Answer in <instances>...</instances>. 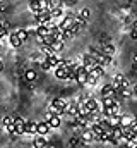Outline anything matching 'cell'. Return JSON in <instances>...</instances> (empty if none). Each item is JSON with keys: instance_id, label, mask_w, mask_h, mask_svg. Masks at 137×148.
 <instances>
[{"instance_id": "4dcf8cb0", "label": "cell", "mask_w": 137, "mask_h": 148, "mask_svg": "<svg viewBox=\"0 0 137 148\" xmlns=\"http://www.w3.org/2000/svg\"><path fill=\"white\" fill-rule=\"evenodd\" d=\"M41 69H45V71L52 69V67H50V64H48V60H46V57H45V59H41Z\"/></svg>"}, {"instance_id": "8992f818", "label": "cell", "mask_w": 137, "mask_h": 148, "mask_svg": "<svg viewBox=\"0 0 137 148\" xmlns=\"http://www.w3.org/2000/svg\"><path fill=\"white\" fill-rule=\"evenodd\" d=\"M94 64H96V59H94L93 53H86V55L82 57V66H86L87 71H91V67H93Z\"/></svg>"}, {"instance_id": "d6986e66", "label": "cell", "mask_w": 137, "mask_h": 148, "mask_svg": "<svg viewBox=\"0 0 137 148\" xmlns=\"http://www.w3.org/2000/svg\"><path fill=\"white\" fill-rule=\"evenodd\" d=\"M50 16H52V19H55V17H64V9H62V7L52 9V10H50Z\"/></svg>"}, {"instance_id": "5bb4252c", "label": "cell", "mask_w": 137, "mask_h": 148, "mask_svg": "<svg viewBox=\"0 0 137 148\" xmlns=\"http://www.w3.org/2000/svg\"><path fill=\"white\" fill-rule=\"evenodd\" d=\"M36 35H38V38L50 35V29H48V26H46V24H38V28H36Z\"/></svg>"}, {"instance_id": "e575fe53", "label": "cell", "mask_w": 137, "mask_h": 148, "mask_svg": "<svg viewBox=\"0 0 137 148\" xmlns=\"http://www.w3.org/2000/svg\"><path fill=\"white\" fill-rule=\"evenodd\" d=\"M7 36V28H0V38Z\"/></svg>"}, {"instance_id": "6da1fadb", "label": "cell", "mask_w": 137, "mask_h": 148, "mask_svg": "<svg viewBox=\"0 0 137 148\" xmlns=\"http://www.w3.org/2000/svg\"><path fill=\"white\" fill-rule=\"evenodd\" d=\"M65 109H67V102L62 100V98H55V100L50 103V107H48V110L53 112V114H57V115L65 114Z\"/></svg>"}, {"instance_id": "74e56055", "label": "cell", "mask_w": 137, "mask_h": 148, "mask_svg": "<svg viewBox=\"0 0 137 148\" xmlns=\"http://www.w3.org/2000/svg\"><path fill=\"white\" fill-rule=\"evenodd\" d=\"M2 69H3V64H2V60H0V71H2Z\"/></svg>"}, {"instance_id": "8fae6325", "label": "cell", "mask_w": 137, "mask_h": 148, "mask_svg": "<svg viewBox=\"0 0 137 148\" xmlns=\"http://www.w3.org/2000/svg\"><path fill=\"white\" fill-rule=\"evenodd\" d=\"M46 60H48V64H50V67H57L58 64H60V60L62 59H58V55L57 53H52V55H46Z\"/></svg>"}, {"instance_id": "5b68a950", "label": "cell", "mask_w": 137, "mask_h": 148, "mask_svg": "<svg viewBox=\"0 0 137 148\" xmlns=\"http://www.w3.org/2000/svg\"><path fill=\"white\" fill-rule=\"evenodd\" d=\"M50 129H52L50 122H48V121H41V122H38V133H36V134H43V136H46V134L50 133Z\"/></svg>"}, {"instance_id": "f546056e", "label": "cell", "mask_w": 137, "mask_h": 148, "mask_svg": "<svg viewBox=\"0 0 137 148\" xmlns=\"http://www.w3.org/2000/svg\"><path fill=\"white\" fill-rule=\"evenodd\" d=\"M2 122H3V127H5V126H9V124H12V122H14V117H10V115H5Z\"/></svg>"}, {"instance_id": "44dd1931", "label": "cell", "mask_w": 137, "mask_h": 148, "mask_svg": "<svg viewBox=\"0 0 137 148\" xmlns=\"http://www.w3.org/2000/svg\"><path fill=\"white\" fill-rule=\"evenodd\" d=\"M52 48H53V50H55V52L58 53V52H60V50L64 48V41H60V40H55V41L52 43Z\"/></svg>"}, {"instance_id": "7402d4cb", "label": "cell", "mask_w": 137, "mask_h": 148, "mask_svg": "<svg viewBox=\"0 0 137 148\" xmlns=\"http://www.w3.org/2000/svg\"><path fill=\"white\" fill-rule=\"evenodd\" d=\"M48 5H50V10H52V9L62 7L64 5V0H48Z\"/></svg>"}, {"instance_id": "9c48e42d", "label": "cell", "mask_w": 137, "mask_h": 148, "mask_svg": "<svg viewBox=\"0 0 137 148\" xmlns=\"http://www.w3.org/2000/svg\"><path fill=\"white\" fill-rule=\"evenodd\" d=\"M24 133L26 134H36L38 133V122H28L24 124Z\"/></svg>"}, {"instance_id": "484cf974", "label": "cell", "mask_w": 137, "mask_h": 148, "mask_svg": "<svg viewBox=\"0 0 137 148\" xmlns=\"http://www.w3.org/2000/svg\"><path fill=\"white\" fill-rule=\"evenodd\" d=\"M43 53L45 55H52V53H57V52L52 48V45H43Z\"/></svg>"}, {"instance_id": "9a60e30c", "label": "cell", "mask_w": 137, "mask_h": 148, "mask_svg": "<svg viewBox=\"0 0 137 148\" xmlns=\"http://www.w3.org/2000/svg\"><path fill=\"white\" fill-rule=\"evenodd\" d=\"M113 95H115L113 84H104L101 88V97H113Z\"/></svg>"}, {"instance_id": "f35d334b", "label": "cell", "mask_w": 137, "mask_h": 148, "mask_svg": "<svg viewBox=\"0 0 137 148\" xmlns=\"http://www.w3.org/2000/svg\"><path fill=\"white\" fill-rule=\"evenodd\" d=\"M136 122H137V121H136Z\"/></svg>"}, {"instance_id": "7a4b0ae2", "label": "cell", "mask_w": 137, "mask_h": 148, "mask_svg": "<svg viewBox=\"0 0 137 148\" xmlns=\"http://www.w3.org/2000/svg\"><path fill=\"white\" fill-rule=\"evenodd\" d=\"M68 66H67V60H60V64L55 67V77L57 79H64L67 81V76H68Z\"/></svg>"}, {"instance_id": "8d00e7d4", "label": "cell", "mask_w": 137, "mask_h": 148, "mask_svg": "<svg viewBox=\"0 0 137 148\" xmlns=\"http://www.w3.org/2000/svg\"><path fill=\"white\" fill-rule=\"evenodd\" d=\"M132 91H134V95H136V97H137V84H136V86H134V90H132Z\"/></svg>"}, {"instance_id": "4316f807", "label": "cell", "mask_w": 137, "mask_h": 148, "mask_svg": "<svg viewBox=\"0 0 137 148\" xmlns=\"http://www.w3.org/2000/svg\"><path fill=\"white\" fill-rule=\"evenodd\" d=\"M81 17L86 19V21H89V17H91V10H89V9H82V10H81Z\"/></svg>"}, {"instance_id": "cb8c5ba5", "label": "cell", "mask_w": 137, "mask_h": 148, "mask_svg": "<svg viewBox=\"0 0 137 148\" xmlns=\"http://www.w3.org/2000/svg\"><path fill=\"white\" fill-rule=\"evenodd\" d=\"M16 33H17V36L21 38V40H22V41H26V40H28V36H29V33H28V31H26V29H17V31H16Z\"/></svg>"}, {"instance_id": "4fadbf2b", "label": "cell", "mask_w": 137, "mask_h": 148, "mask_svg": "<svg viewBox=\"0 0 137 148\" xmlns=\"http://www.w3.org/2000/svg\"><path fill=\"white\" fill-rule=\"evenodd\" d=\"M33 147H36V148L48 147V143H46V140H45V136H43V134H38V138H34V141H33Z\"/></svg>"}, {"instance_id": "836d02e7", "label": "cell", "mask_w": 137, "mask_h": 148, "mask_svg": "<svg viewBox=\"0 0 137 148\" xmlns=\"http://www.w3.org/2000/svg\"><path fill=\"white\" fill-rule=\"evenodd\" d=\"M75 145L79 147L81 143H79V140H75V138H72V140H70V143H68V147H75Z\"/></svg>"}, {"instance_id": "52a82bcc", "label": "cell", "mask_w": 137, "mask_h": 148, "mask_svg": "<svg viewBox=\"0 0 137 148\" xmlns=\"http://www.w3.org/2000/svg\"><path fill=\"white\" fill-rule=\"evenodd\" d=\"M65 114H67L68 117H77V115L81 114V112H79V103H70V105H67Z\"/></svg>"}, {"instance_id": "ba28073f", "label": "cell", "mask_w": 137, "mask_h": 148, "mask_svg": "<svg viewBox=\"0 0 137 148\" xmlns=\"http://www.w3.org/2000/svg\"><path fill=\"white\" fill-rule=\"evenodd\" d=\"M9 41H10V47H14V48H19V47L22 45V40L17 36V33H16V31L9 35Z\"/></svg>"}, {"instance_id": "f1b7e54d", "label": "cell", "mask_w": 137, "mask_h": 148, "mask_svg": "<svg viewBox=\"0 0 137 148\" xmlns=\"http://www.w3.org/2000/svg\"><path fill=\"white\" fill-rule=\"evenodd\" d=\"M14 134H24V124H16V131H14Z\"/></svg>"}, {"instance_id": "30bf717a", "label": "cell", "mask_w": 137, "mask_h": 148, "mask_svg": "<svg viewBox=\"0 0 137 148\" xmlns=\"http://www.w3.org/2000/svg\"><path fill=\"white\" fill-rule=\"evenodd\" d=\"M89 74H93V76H96V77L100 79V77H101L103 74H104V67H103V66H100V64H94V66L91 67Z\"/></svg>"}, {"instance_id": "d590c367", "label": "cell", "mask_w": 137, "mask_h": 148, "mask_svg": "<svg viewBox=\"0 0 137 148\" xmlns=\"http://www.w3.org/2000/svg\"><path fill=\"white\" fill-rule=\"evenodd\" d=\"M74 2H75V0H64V3L68 5V7H72V5H74Z\"/></svg>"}, {"instance_id": "ffe728a7", "label": "cell", "mask_w": 137, "mask_h": 148, "mask_svg": "<svg viewBox=\"0 0 137 148\" xmlns=\"http://www.w3.org/2000/svg\"><path fill=\"white\" fill-rule=\"evenodd\" d=\"M24 77H26V81H34L36 79V71L34 69H28L24 73Z\"/></svg>"}, {"instance_id": "83f0119b", "label": "cell", "mask_w": 137, "mask_h": 148, "mask_svg": "<svg viewBox=\"0 0 137 148\" xmlns=\"http://www.w3.org/2000/svg\"><path fill=\"white\" fill-rule=\"evenodd\" d=\"M38 3H39V9H41V10H50L48 0H38Z\"/></svg>"}, {"instance_id": "277c9868", "label": "cell", "mask_w": 137, "mask_h": 148, "mask_svg": "<svg viewBox=\"0 0 137 148\" xmlns=\"http://www.w3.org/2000/svg\"><path fill=\"white\" fill-rule=\"evenodd\" d=\"M34 16H36V23H38V24H45V23H48V21L52 19L50 10H39V12H36Z\"/></svg>"}, {"instance_id": "1f68e13d", "label": "cell", "mask_w": 137, "mask_h": 148, "mask_svg": "<svg viewBox=\"0 0 137 148\" xmlns=\"http://www.w3.org/2000/svg\"><path fill=\"white\" fill-rule=\"evenodd\" d=\"M130 36H132V40H137V21L134 23V26H132V31H130Z\"/></svg>"}, {"instance_id": "3957f363", "label": "cell", "mask_w": 137, "mask_h": 148, "mask_svg": "<svg viewBox=\"0 0 137 148\" xmlns=\"http://www.w3.org/2000/svg\"><path fill=\"white\" fill-rule=\"evenodd\" d=\"M75 23V16H72V14H67V16H64V19H62V23L58 24V28H60V31H67L72 28V24Z\"/></svg>"}, {"instance_id": "7c38bea8", "label": "cell", "mask_w": 137, "mask_h": 148, "mask_svg": "<svg viewBox=\"0 0 137 148\" xmlns=\"http://www.w3.org/2000/svg\"><path fill=\"white\" fill-rule=\"evenodd\" d=\"M82 140H84L86 143H89V141H94V140H98V138H96V134L91 131V127H87V129L82 133Z\"/></svg>"}, {"instance_id": "2e32d148", "label": "cell", "mask_w": 137, "mask_h": 148, "mask_svg": "<svg viewBox=\"0 0 137 148\" xmlns=\"http://www.w3.org/2000/svg\"><path fill=\"white\" fill-rule=\"evenodd\" d=\"M48 122H50V126H52V129H53V127H60V124H62V119H60V115L53 114V115L48 119Z\"/></svg>"}, {"instance_id": "e0dca14e", "label": "cell", "mask_w": 137, "mask_h": 148, "mask_svg": "<svg viewBox=\"0 0 137 148\" xmlns=\"http://www.w3.org/2000/svg\"><path fill=\"white\" fill-rule=\"evenodd\" d=\"M132 124H134V119L130 115H120V126L122 127H129Z\"/></svg>"}, {"instance_id": "d4e9b609", "label": "cell", "mask_w": 137, "mask_h": 148, "mask_svg": "<svg viewBox=\"0 0 137 148\" xmlns=\"http://www.w3.org/2000/svg\"><path fill=\"white\" fill-rule=\"evenodd\" d=\"M96 83H98V77H96V76H93V74H87V81H86V84L94 86Z\"/></svg>"}, {"instance_id": "ac0fdd59", "label": "cell", "mask_w": 137, "mask_h": 148, "mask_svg": "<svg viewBox=\"0 0 137 148\" xmlns=\"http://www.w3.org/2000/svg\"><path fill=\"white\" fill-rule=\"evenodd\" d=\"M110 62H111V57H110V55H98V57H96V64H100L103 67L108 66Z\"/></svg>"}, {"instance_id": "d6a6232c", "label": "cell", "mask_w": 137, "mask_h": 148, "mask_svg": "<svg viewBox=\"0 0 137 148\" xmlns=\"http://www.w3.org/2000/svg\"><path fill=\"white\" fill-rule=\"evenodd\" d=\"M14 124H26V121L22 117H14Z\"/></svg>"}, {"instance_id": "603a6c76", "label": "cell", "mask_w": 137, "mask_h": 148, "mask_svg": "<svg viewBox=\"0 0 137 148\" xmlns=\"http://www.w3.org/2000/svg\"><path fill=\"white\" fill-rule=\"evenodd\" d=\"M29 9L33 10L34 14L41 10V9H39V3H38V0H29Z\"/></svg>"}]
</instances>
